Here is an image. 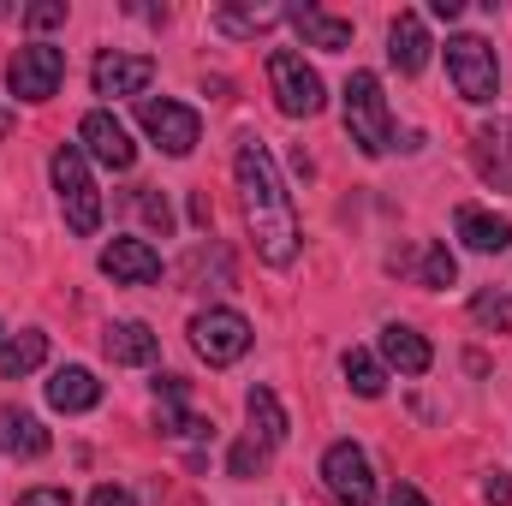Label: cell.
Masks as SVG:
<instances>
[{
	"label": "cell",
	"mask_w": 512,
	"mask_h": 506,
	"mask_svg": "<svg viewBox=\"0 0 512 506\" xmlns=\"http://www.w3.org/2000/svg\"><path fill=\"white\" fill-rule=\"evenodd\" d=\"M233 173H239V203H245V227L256 239V256L268 268H292V256H298V209H292V191L274 173V155L256 137H245L239 155H233Z\"/></svg>",
	"instance_id": "6da1fadb"
},
{
	"label": "cell",
	"mask_w": 512,
	"mask_h": 506,
	"mask_svg": "<svg viewBox=\"0 0 512 506\" xmlns=\"http://www.w3.org/2000/svg\"><path fill=\"white\" fill-rule=\"evenodd\" d=\"M48 173H54V191H60L66 227H72L78 239H90V233L102 227V191H96V179H90L84 149H78V143H60L54 161H48Z\"/></svg>",
	"instance_id": "7a4b0ae2"
},
{
	"label": "cell",
	"mask_w": 512,
	"mask_h": 506,
	"mask_svg": "<svg viewBox=\"0 0 512 506\" xmlns=\"http://www.w3.org/2000/svg\"><path fill=\"white\" fill-rule=\"evenodd\" d=\"M346 131H352V143L364 155H387L393 149V114H387L376 72H352L346 78Z\"/></svg>",
	"instance_id": "3957f363"
},
{
	"label": "cell",
	"mask_w": 512,
	"mask_h": 506,
	"mask_svg": "<svg viewBox=\"0 0 512 506\" xmlns=\"http://www.w3.org/2000/svg\"><path fill=\"white\" fill-rule=\"evenodd\" d=\"M447 78H453V90L471 102V108H483V102H495L501 96V60H495V48L483 42V36H447Z\"/></svg>",
	"instance_id": "277c9868"
},
{
	"label": "cell",
	"mask_w": 512,
	"mask_h": 506,
	"mask_svg": "<svg viewBox=\"0 0 512 506\" xmlns=\"http://www.w3.org/2000/svg\"><path fill=\"white\" fill-rule=\"evenodd\" d=\"M268 90H274L280 114H292V120H310V114H322V102H328L316 66H304V54H292V48H274V54H268Z\"/></svg>",
	"instance_id": "5b68a950"
},
{
	"label": "cell",
	"mask_w": 512,
	"mask_h": 506,
	"mask_svg": "<svg viewBox=\"0 0 512 506\" xmlns=\"http://www.w3.org/2000/svg\"><path fill=\"white\" fill-rule=\"evenodd\" d=\"M251 340L256 334L239 310H203V316H191V346H197V358H203L209 370L239 364V358L251 352Z\"/></svg>",
	"instance_id": "8992f818"
},
{
	"label": "cell",
	"mask_w": 512,
	"mask_h": 506,
	"mask_svg": "<svg viewBox=\"0 0 512 506\" xmlns=\"http://www.w3.org/2000/svg\"><path fill=\"white\" fill-rule=\"evenodd\" d=\"M60 78H66V54H60L54 42H24V48L12 54V66H6V90H12L18 102H48V96H60Z\"/></svg>",
	"instance_id": "52a82bcc"
},
{
	"label": "cell",
	"mask_w": 512,
	"mask_h": 506,
	"mask_svg": "<svg viewBox=\"0 0 512 506\" xmlns=\"http://www.w3.org/2000/svg\"><path fill=\"white\" fill-rule=\"evenodd\" d=\"M322 483L340 506H376V471H370V453L358 441H334L322 453Z\"/></svg>",
	"instance_id": "ba28073f"
},
{
	"label": "cell",
	"mask_w": 512,
	"mask_h": 506,
	"mask_svg": "<svg viewBox=\"0 0 512 506\" xmlns=\"http://www.w3.org/2000/svg\"><path fill=\"white\" fill-rule=\"evenodd\" d=\"M137 126L149 131L167 155H191L197 149V137H203V120H197V108H185V102H155V96H143L137 102Z\"/></svg>",
	"instance_id": "9c48e42d"
},
{
	"label": "cell",
	"mask_w": 512,
	"mask_h": 506,
	"mask_svg": "<svg viewBox=\"0 0 512 506\" xmlns=\"http://www.w3.org/2000/svg\"><path fill=\"white\" fill-rule=\"evenodd\" d=\"M78 149L90 155V161H102L108 173H131V161H137V143H131V131L108 114V108H90L84 120H78Z\"/></svg>",
	"instance_id": "30bf717a"
},
{
	"label": "cell",
	"mask_w": 512,
	"mask_h": 506,
	"mask_svg": "<svg viewBox=\"0 0 512 506\" xmlns=\"http://www.w3.org/2000/svg\"><path fill=\"white\" fill-rule=\"evenodd\" d=\"M102 274H108L114 286H155V280H161V251H155L149 239H114V245L102 251Z\"/></svg>",
	"instance_id": "8fae6325"
},
{
	"label": "cell",
	"mask_w": 512,
	"mask_h": 506,
	"mask_svg": "<svg viewBox=\"0 0 512 506\" xmlns=\"http://www.w3.org/2000/svg\"><path fill=\"white\" fill-rule=\"evenodd\" d=\"M155 84V60L149 54H102L96 60V96H143Z\"/></svg>",
	"instance_id": "7c38bea8"
},
{
	"label": "cell",
	"mask_w": 512,
	"mask_h": 506,
	"mask_svg": "<svg viewBox=\"0 0 512 506\" xmlns=\"http://www.w3.org/2000/svg\"><path fill=\"white\" fill-rule=\"evenodd\" d=\"M286 24L304 36V48H322V54H346L352 48V18H334L322 6H286Z\"/></svg>",
	"instance_id": "4fadbf2b"
},
{
	"label": "cell",
	"mask_w": 512,
	"mask_h": 506,
	"mask_svg": "<svg viewBox=\"0 0 512 506\" xmlns=\"http://www.w3.org/2000/svg\"><path fill=\"white\" fill-rule=\"evenodd\" d=\"M453 233H459L471 251H483V256L512 251V221H507V215L477 209V203H459V209H453Z\"/></svg>",
	"instance_id": "5bb4252c"
},
{
	"label": "cell",
	"mask_w": 512,
	"mask_h": 506,
	"mask_svg": "<svg viewBox=\"0 0 512 506\" xmlns=\"http://www.w3.org/2000/svg\"><path fill=\"white\" fill-rule=\"evenodd\" d=\"M471 155H477V173H483V185L512 191V120H495V126L477 131Z\"/></svg>",
	"instance_id": "9a60e30c"
},
{
	"label": "cell",
	"mask_w": 512,
	"mask_h": 506,
	"mask_svg": "<svg viewBox=\"0 0 512 506\" xmlns=\"http://www.w3.org/2000/svg\"><path fill=\"white\" fill-rule=\"evenodd\" d=\"M387 60H393L405 78H417V72L429 66V30H423L417 12H399V18L387 24Z\"/></svg>",
	"instance_id": "2e32d148"
},
{
	"label": "cell",
	"mask_w": 512,
	"mask_h": 506,
	"mask_svg": "<svg viewBox=\"0 0 512 506\" xmlns=\"http://www.w3.org/2000/svg\"><path fill=\"white\" fill-rule=\"evenodd\" d=\"M48 405H54V411H66V417L96 411V405H102V381L90 376L84 364H66V370H54V376H48Z\"/></svg>",
	"instance_id": "e0dca14e"
},
{
	"label": "cell",
	"mask_w": 512,
	"mask_h": 506,
	"mask_svg": "<svg viewBox=\"0 0 512 506\" xmlns=\"http://www.w3.org/2000/svg\"><path fill=\"white\" fill-rule=\"evenodd\" d=\"M382 364H387V370H399V376H423V370L435 364V352H429V340H423L417 328L387 322V328H382Z\"/></svg>",
	"instance_id": "ac0fdd59"
},
{
	"label": "cell",
	"mask_w": 512,
	"mask_h": 506,
	"mask_svg": "<svg viewBox=\"0 0 512 506\" xmlns=\"http://www.w3.org/2000/svg\"><path fill=\"white\" fill-rule=\"evenodd\" d=\"M102 352H108V364H126V370H143V364H155L161 340L149 334V322H114V328L102 334Z\"/></svg>",
	"instance_id": "d6986e66"
},
{
	"label": "cell",
	"mask_w": 512,
	"mask_h": 506,
	"mask_svg": "<svg viewBox=\"0 0 512 506\" xmlns=\"http://www.w3.org/2000/svg\"><path fill=\"white\" fill-rule=\"evenodd\" d=\"M155 429L161 435H209V423L185 411V376L155 381Z\"/></svg>",
	"instance_id": "ffe728a7"
},
{
	"label": "cell",
	"mask_w": 512,
	"mask_h": 506,
	"mask_svg": "<svg viewBox=\"0 0 512 506\" xmlns=\"http://www.w3.org/2000/svg\"><path fill=\"white\" fill-rule=\"evenodd\" d=\"M245 417H251V441L262 447V453L280 447L286 429H292V423H286V405L274 399V387H251V393H245Z\"/></svg>",
	"instance_id": "44dd1931"
},
{
	"label": "cell",
	"mask_w": 512,
	"mask_h": 506,
	"mask_svg": "<svg viewBox=\"0 0 512 506\" xmlns=\"http://www.w3.org/2000/svg\"><path fill=\"white\" fill-rule=\"evenodd\" d=\"M0 453H12V459H42V453H48V429H42L30 411L6 405V411H0Z\"/></svg>",
	"instance_id": "7402d4cb"
},
{
	"label": "cell",
	"mask_w": 512,
	"mask_h": 506,
	"mask_svg": "<svg viewBox=\"0 0 512 506\" xmlns=\"http://www.w3.org/2000/svg\"><path fill=\"white\" fill-rule=\"evenodd\" d=\"M42 358H48V334H36V328L0 340V376H30V370H42Z\"/></svg>",
	"instance_id": "603a6c76"
},
{
	"label": "cell",
	"mask_w": 512,
	"mask_h": 506,
	"mask_svg": "<svg viewBox=\"0 0 512 506\" xmlns=\"http://www.w3.org/2000/svg\"><path fill=\"white\" fill-rule=\"evenodd\" d=\"M340 370H346V381H352V393H358V399H382V387H387V364L376 358V352L352 346V352L340 358Z\"/></svg>",
	"instance_id": "cb8c5ba5"
},
{
	"label": "cell",
	"mask_w": 512,
	"mask_h": 506,
	"mask_svg": "<svg viewBox=\"0 0 512 506\" xmlns=\"http://www.w3.org/2000/svg\"><path fill=\"white\" fill-rule=\"evenodd\" d=\"M286 18V6H221L215 12V24L227 30V36H256V30H274Z\"/></svg>",
	"instance_id": "d4e9b609"
},
{
	"label": "cell",
	"mask_w": 512,
	"mask_h": 506,
	"mask_svg": "<svg viewBox=\"0 0 512 506\" xmlns=\"http://www.w3.org/2000/svg\"><path fill=\"white\" fill-rule=\"evenodd\" d=\"M471 322H477V328H501V334H512V298L507 292H477V298H471Z\"/></svg>",
	"instance_id": "484cf974"
},
{
	"label": "cell",
	"mask_w": 512,
	"mask_h": 506,
	"mask_svg": "<svg viewBox=\"0 0 512 506\" xmlns=\"http://www.w3.org/2000/svg\"><path fill=\"white\" fill-rule=\"evenodd\" d=\"M137 215H143L155 233H173V209H167V197H161L155 185H137Z\"/></svg>",
	"instance_id": "4316f807"
},
{
	"label": "cell",
	"mask_w": 512,
	"mask_h": 506,
	"mask_svg": "<svg viewBox=\"0 0 512 506\" xmlns=\"http://www.w3.org/2000/svg\"><path fill=\"white\" fill-rule=\"evenodd\" d=\"M453 274H459V262L447 256V245H429L423 251V286H453Z\"/></svg>",
	"instance_id": "83f0119b"
},
{
	"label": "cell",
	"mask_w": 512,
	"mask_h": 506,
	"mask_svg": "<svg viewBox=\"0 0 512 506\" xmlns=\"http://www.w3.org/2000/svg\"><path fill=\"white\" fill-rule=\"evenodd\" d=\"M24 24H30V30H54V24H66V0H36V6H24Z\"/></svg>",
	"instance_id": "f1b7e54d"
},
{
	"label": "cell",
	"mask_w": 512,
	"mask_h": 506,
	"mask_svg": "<svg viewBox=\"0 0 512 506\" xmlns=\"http://www.w3.org/2000/svg\"><path fill=\"white\" fill-rule=\"evenodd\" d=\"M256 465H262V447H256V441H239V447H233V459H227V471H233V477H256Z\"/></svg>",
	"instance_id": "f546056e"
},
{
	"label": "cell",
	"mask_w": 512,
	"mask_h": 506,
	"mask_svg": "<svg viewBox=\"0 0 512 506\" xmlns=\"http://www.w3.org/2000/svg\"><path fill=\"white\" fill-rule=\"evenodd\" d=\"M483 501H489V506H512V483H507V471H489V477H483Z\"/></svg>",
	"instance_id": "4dcf8cb0"
},
{
	"label": "cell",
	"mask_w": 512,
	"mask_h": 506,
	"mask_svg": "<svg viewBox=\"0 0 512 506\" xmlns=\"http://www.w3.org/2000/svg\"><path fill=\"white\" fill-rule=\"evenodd\" d=\"M18 506H72V495H66V489H24Z\"/></svg>",
	"instance_id": "1f68e13d"
},
{
	"label": "cell",
	"mask_w": 512,
	"mask_h": 506,
	"mask_svg": "<svg viewBox=\"0 0 512 506\" xmlns=\"http://www.w3.org/2000/svg\"><path fill=\"white\" fill-rule=\"evenodd\" d=\"M90 506H137V501H131V489H120V483H102L90 495Z\"/></svg>",
	"instance_id": "d6a6232c"
},
{
	"label": "cell",
	"mask_w": 512,
	"mask_h": 506,
	"mask_svg": "<svg viewBox=\"0 0 512 506\" xmlns=\"http://www.w3.org/2000/svg\"><path fill=\"white\" fill-rule=\"evenodd\" d=\"M387 506H429V501H423V489H411V483H399V489L387 495Z\"/></svg>",
	"instance_id": "836d02e7"
},
{
	"label": "cell",
	"mask_w": 512,
	"mask_h": 506,
	"mask_svg": "<svg viewBox=\"0 0 512 506\" xmlns=\"http://www.w3.org/2000/svg\"><path fill=\"white\" fill-rule=\"evenodd\" d=\"M429 12H435V18H441V24H453V18H459V12H465V0H429Z\"/></svg>",
	"instance_id": "e575fe53"
},
{
	"label": "cell",
	"mask_w": 512,
	"mask_h": 506,
	"mask_svg": "<svg viewBox=\"0 0 512 506\" xmlns=\"http://www.w3.org/2000/svg\"><path fill=\"white\" fill-rule=\"evenodd\" d=\"M0 340H6V334H0Z\"/></svg>",
	"instance_id": "d590c367"
}]
</instances>
